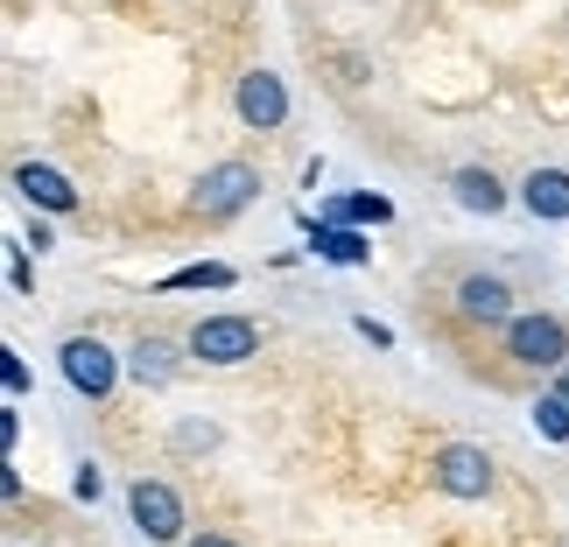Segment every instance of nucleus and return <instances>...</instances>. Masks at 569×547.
<instances>
[{
	"label": "nucleus",
	"mask_w": 569,
	"mask_h": 547,
	"mask_svg": "<svg viewBox=\"0 0 569 547\" xmlns=\"http://www.w3.org/2000/svg\"><path fill=\"white\" fill-rule=\"evenodd\" d=\"M253 352H260V323L253 316H204L190 331V358H204V365H239Z\"/></svg>",
	"instance_id": "1"
},
{
	"label": "nucleus",
	"mask_w": 569,
	"mask_h": 547,
	"mask_svg": "<svg viewBox=\"0 0 569 547\" xmlns=\"http://www.w3.org/2000/svg\"><path fill=\"white\" fill-rule=\"evenodd\" d=\"M253 190H260V169L253 162H218V169H204V183H197L190 204L204 211V217H232V211L253 204Z\"/></svg>",
	"instance_id": "2"
},
{
	"label": "nucleus",
	"mask_w": 569,
	"mask_h": 547,
	"mask_svg": "<svg viewBox=\"0 0 569 547\" xmlns=\"http://www.w3.org/2000/svg\"><path fill=\"white\" fill-rule=\"evenodd\" d=\"M507 358H520V365H569V331L556 316H513L507 323Z\"/></svg>",
	"instance_id": "3"
},
{
	"label": "nucleus",
	"mask_w": 569,
	"mask_h": 547,
	"mask_svg": "<svg viewBox=\"0 0 569 547\" xmlns=\"http://www.w3.org/2000/svg\"><path fill=\"white\" fill-rule=\"evenodd\" d=\"M63 379H71L84 401H106L113 379H120V358L106 352L99 337H71V344H63Z\"/></svg>",
	"instance_id": "4"
},
{
	"label": "nucleus",
	"mask_w": 569,
	"mask_h": 547,
	"mask_svg": "<svg viewBox=\"0 0 569 547\" xmlns=\"http://www.w3.org/2000/svg\"><path fill=\"white\" fill-rule=\"evenodd\" d=\"M436 485H443L450 498H486V492H492V464H486V449H471V443L436 449Z\"/></svg>",
	"instance_id": "5"
},
{
	"label": "nucleus",
	"mask_w": 569,
	"mask_h": 547,
	"mask_svg": "<svg viewBox=\"0 0 569 547\" xmlns=\"http://www.w3.org/2000/svg\"><path fill=\"white\" fill-rule=\"evenodd\" d=\"M127 506H134V527L148 540H177L183 534V506H177V492L156 485V477H141L134 492H127Z\"/></svg>",
	"instance_id": "6"
},
{
	"label": "nucleus",
	"mask_w": 569,
	"mask_h": 547,
	"mask_svg": "<svg viewBox=\"0 0 569 547\" xmlns=\"http://www.w3.org/2000/svg\"><path fill=\"white\" fill-rule=\"evenodd\" d=\"M239 120L260 126V134H274V126L289 120V92H281L274 71H247V78H239Z\"/></svg>",
	"instance_id": "7"
},
{
	"label": "nucleus",
	"mask_w": 569,
	"mask_h": 547,
	"mask_svg": "<svg viewBox=\"0 0 569 547\" xmlns=\"http://www.w3.org/2000/svg\"><path fill=\"white\" fill-rule=\"evenodd\" d=\"M310 253L331 260V267H366V260H373V239L359 225H338V217H310Z\"/></svg>",
	"instance_id": "8"
},
{
	"label": "nucleus",
	"mask_w": 569,
	"mask_h": 547,
	"mask_svg": "<svg viewBox=\"0 0 569 547\" xmlns=\"http://www.w3.org/2000/svg\"><path fill=\"white\" fill-rule=\"evenodd\" d=\"M457 310L471 323H513V288L499 274H471L465 288H457Z\"/></svg>",
	"instance_id": "9"
},
{
	"label": "nucleus",
	"mask_w": 569,
	"mask_h": 547,
	"mask_svg": "<svg viewBox=\"0 0 569 547\" xmlns=\"http://www.w3.org/2000/svg\"><path fill=\"white\" fill-rule=\"evenodd\" d=\"M14 190L29 196V204H42V211H71V204H78V190L63 183L57 169H42V162H21V169H14Z\"/></svg>",
	"instance_id": "10"
},
{
	"label": "nucleus",
	"mask_w": 569,
	"mask_h": 547,
	"mask_svg": "<svg viewBox=\"0 0 569 547\" xmlns=\"http://www.w3.org/2000/svg\"><path fill=\"white\" fill-rule=\"evenodd\" d=\"M520 204L535 217H569V169H535V176L520 183Z\"/></svg>",
	"instance_id": "11"
},
{
	"label": "nucleus",
	"mask_w": 569,
	"mask_h": 547,
	"mask_svg": "<svg viewBox=\"0 0 569 547\" xmlns=\"http://www.w3.org/2000/svg\"><path fill=\"white\" fill-rule=\"evenodd\" d=\"M450 196H457V204H465V211H499V204H507V190H499V176H492V169H457V176H450Z\"/></svg>",
	"instance_id": "12"
},
{
	"label": "nucleus",
	"mask_w": 569,
	"mask_h": 547,
	"mask_svg": "<svg viewBox=\"0 0 569 547\" xmlns=\"http://www.w3.org/2000/svg\"><path fill=\"white\" fill-rule=\"evenodd\" d=\"M127 372H134L141 386H162V379H177V352H169L162 337H141L134 352H127Z\"/></svg>",
	"instance_id": "13"
},
{
	"label": "nucleus",
	"mask_w": 569,
	"mask_h": 547,
	"mask_svg": "<svg viewBox=\"0 0 569 547\" xmlns=\"http://www.w3.org/2000/svg\"><path fill=\"white\" fill-rule=\"evenodd\" d=\"M331 217H338V225H387L393 204H387V196H331Z\"/></svg>",
	"instance_id": "14"
},
{
	"label": "nucleus",
	"mask_w": 569,
	"mask_h": 547,
	"mask_svg": "<svg viewBox=\"0 0 569 547\" xmlns=\"http://www.w3.org/2000/svg\"><path fill=\"white\" fill-rule=\"evenodd\" d=\"M162 288H232V267H226V260H197V267L169 274Z\"/></svg>",
	"instance_id": "15"
},
{
	"label": "nucleus",
	"mask_w": 569,
	"mask_h": 547,
	"mask_svg": "<svg viewBox=\"0 0 569 547\" xmlns=\"http://www.w3.org/2000/svg\"><path fill=\"white\" fill-rule=\"evenodd\" d=\"M535 428L549 435V443H569V401H562V393H541V401H535Z\"/></svg>",
	"instance_id": "16"
},
{
	"label": "nucleus",
	"mask_w": 569,
	"mask_h": 547,
	"mask_svg": "<svg viewBox=\"0 0 569 547\" xmlns=\"http://www.w3.org/2000/svg\"><path fill=\"white\" fill-rule=\"evenodd\" d=\"M0 379H8V393L21 401V393H29V365H21L14 352H0Z\"/></svg>",
	"instance_id": "17"
},
{
	"label": "nucleus",
	"mask_w": 569,
	"mask_h": 547,
	"mask_svg": "<svg viewBox=\"0 0 569 547\" xmlns=\"http://www.w3.org/2000/svg\"><path fill=\"white\" fill-rule=\"evenodd\" d=\"M71 492H78V498H99V492H106V477H99L92 464H84V470H78V485H71Z\"/></svg>",
	"instance_id": "18"
},
{
	"label": "nucleus",
	"mask_w": 569,
	"mask_h": 547,
	"mask_svg": "<svg viewBox=\"0 0 569 547\" xmlns=\"http://www.w3.org/2000/svg\"><path fill=\"white\" fill-rule=\"evenodd\" d=\"M190 547H239V540H226V534H204V540H190Z\"/></svg>",
	"instance_id": "19"
},
{
	"label": "nucleus",
	"mask_w": 569,
	"mask_h": 547,
	"mask_svg": "<svg viewBox=\"0 0 569 547\" xmlns=\"http://www.w3.org/2000/svg\"><path fill=\"white\" fill-rule=\"evenodd\" d=\"M556 393H562V401H569V365H562V386H556Z\"/></svg>",
	"instance_id": "20"
}]
</instances>
